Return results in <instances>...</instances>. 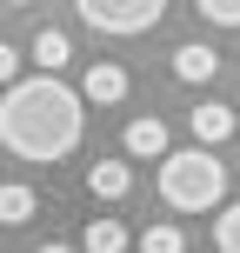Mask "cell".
I'll use <instances>...</instances> for the list:
<instances>
[{
	"label": "cell",
	"mask_w": 240,
	"mask_h": 253,
	"mask_svg": "<svg viewBox=\"0 0 240 253\" xmlns=\"http://www.w3.org/2000/svg\"><path fill=\"white\" fill-rule=\"evenodd\" d=\"M80 133H87V100L60 74H34L7 87V100H0V147L7 153L47 167V160H67Z\"/></svg>",
	"instance_id": "1"
},
{
	"label": "cell",
	"mask_w": 240,
	"mask_h": 253,
	"mask_svg": "<svg viewBox=\"0 0 240 253\" xmlns=\"http://www.w3.org/2000/svg\"><path fill=\"white\" fill-rule=\"evenodd\" d=\"M220 193H227V167L214 160V147L160 153V200L174 213H207V207H220Z\"/></svg>",
	"instance_id": "2"
},
{
	"label": "cell",
	"mask_w": 240,
	"mask_h": 253,
	"mask_svg": "<svg viewBox=\"0 0 240 253\" xmlns=\"http://www.w3.org/2000/svg\"><path fill=\"white\" fill-rule=\"evenodd\" d=\"M74 7L94 34H147L167 13V0H74Z\"/></svg>",
	"instance_id": "3"
},
{
	"label": "cell",
	"mask_w": 240,
	"mask_h": 253,
	"mask_svg": "<svg viewBox=\"0 0 240 253\" xmlns=\"http://www.w3.org/2000/svg\"><path fill=\"white\" fill-rule=\"evenodd\" d=\"M80 100H100V107H114V100H127V67H114V60L87 67V87H80Z\"/></svg>",
	"instance_id": "4"
},
{
	"label": "cell",
	"mask_w": 240,
	"mask_h": 253,
	"mask_svg": "<svg viewBox=\"0 0 240 253\" xmlns=\"http://www.w3.org/2000/svg\"><path fill=\"white\" fill-rule=\"evenodd\" d=\"M87 187H94V200H120V193L134 187V167H127V160H94L87 167Z\"/></svg>",
	"instance_id": "5"
},
{
	"label": "cell",
	"mask_w": 240,
	"mask_h": 253,
	"mask_svg": "<svg viewBox=\"0 0 240 253\" xmlns=\"http://www.w3.org/2000/svg\"><path fill=\"white\" fill-rule=\"evenodd\" d=\"M193 133H200V147H220V140H227L234 133V114H227V107H220V100H207V107H193Z\"/></svg>",
	"instance_id": "6"
},
{
	"label": "cell",
	"mask_w": 240,
	"mask_h": 253,
	"mask_svg": "<svg viewBox=\"0 0 240 253\" xmlns=\"http://www.w3.org/2000/svg\"><path fill=\"white\" fill-rule=\"evenodd\" d=\"M174 74L187 80V87H207V80L220 74V60H214L207 47H180V53H174Z\"/></svg>",
	"instance_id": "7"
},
{
	"label": "cell",
	"mask_w": 240,
	"mask_h": 253,
	"mask_svg": "<svg viewBox=\"0 0 240 253\" xmlns=\"http://www.w3.org/2000/svg\"><path fill=\"white\" fill-rule=\"evenodd\" d=\"M67 53H74V47H67V34H60V27H40V34H34V60L47 67V74H60V67H67Z\"/></svg>",
	"instance_id": "8"
},
{
	"label": "cell",
	"mask_w": 240,
	"mask_h": 253,
	"mask_svg": "<svg viewBox=\"0 0 240 253\" xmlns=\"http://www.w3.org/2000/svg\"><path fill=\"white\" fill-rule=\"evenodd\" d=\"M127 153H140V160L147 153H167V120H134L127 126Z\"/></svg>",
	"instance_id": "9"
},
{
	"label": "cell",
	"mask_w": 240,
	"mask_h": 253,
	"mask_svg": "<svg viewBox=\"0 0 240 253\" xmlns=\"http://www.w3.org/2000/svg\"><path fill=\"white\" fill-rule=\"evenodd\" d=\"M80 247L87 253H127V227L120 220H94V227L80 233Z\"/></svg>",
	"instance_id": "10"
},
{
	"label": "cell",
	"mask_w": 240,
	"mask_h": 253,
	"mask_svg": "<svg viewBox=\"0 0 240 253\" xmlns=\"http://www.w3.org/2000/svg\"><path fill=\"white\" fill-rule=\"evenodd\" d=\"M0 220H7V227L34 220V187H0Z\"/></svg>",
	"instance_id": "11"
},
{
	"label": "cell",
	"mask_w": 240,
	"mask_h": 253,
	"mask_svg": "<svg viewBox=\"0 0 240 253\" xmlns=\"http://www.w3.org/2000/svg\"><path fill=\"white\" fill-rule=\"evenodd\" d=\"M140 253H187V240H180V227H147L140 233Z\"/></svg>",
	"instance_id": "12"
},
{
	"label": "cell",
	"mask_w": 240,
	"mask_h": 253,
	"mask_svg": "<svg viewBox=\"0 0 240 253\" xmlns=\"http://www.w3.org/2000/svg\"><path fill=\"white\" fill-rule=\"evenodd\" d=\"M214 240H220V253H240V200H234V207H220V227H214Z\"/></svg>",
	"instance_id": "13"
},
{
	"label": "cell",
	"mask_w": 240,
	"mask_h": 253,
	"mask_svg": "<svg viewBox=\"0 0 240 253\" xmlns=\"http://www.w3.org/2000/svg\"><path fill=\"white\" fill-rule=\"evenodd\" d=\"M200 7V20H214V27H240V0H193Z\"/></svg>",
	"instance_id": "14"
},
{
	"label": "cell",
	"mask_w": 240,
	"mask_h": 253,
	"mask_svg": "<svg viewBox=\"0 0 240 253\" xmlns=\"http://www.w3.org/2000/svg\"><path fill=\"white\" fill-rule=\"evenodd\" d=\"M13 74H20V53H13L7 40H0V80H13Z\"/></svg>",
	"instance_id": "15"
},
{
	"label": "cell",
	"mask_w": 240,
	"mask_h": 253,
	"mask_svg": "<svg viewBox=\"0 0 240 253\" xmlns=\"http://www.w3.org/2000/svg\"><path fill=\"white\" fill-rule=\"evenodd\" d=\"M40 253H74V247H40Z\"/></svg>",
	"instance_id": "16"
},
{
	"label": "cell",
	"mask_w": 240,
	"mask_h": 253,
	"mask_svg": "<svg viewBox=\"0 0 240 253\" xmlns=\"http://www.w3.org/2000/svg\"><path fill=\"white\" fill-rule=\"evenodd\" d=\"M7 7H34V0H7Z\"/></svg>",
	"instance_id": "17"
}]
</instances>
